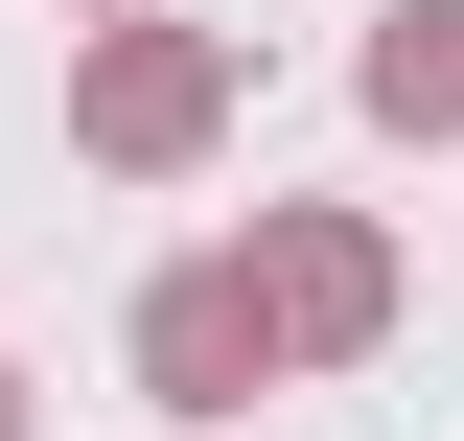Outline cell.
<instances>
[{"instance_id":"cell-6","label":"cell","mask_w":464,"mask_h":441,"mask_svg":"<svg viewBox=\"0 0 464 441\" xmlns=\"http://www.w3.org/2000/svg\"><path fill=\"white\" fill-rule=\"evenodd\" d=\"M70 24H140V0H70Z\"/></svg>"},{"instance_id":"cell-5","label":"cell","mask_w":464,"mask_h":441,"mask_svg":"<svg viewBox=\"0 0 464 441\" xmlns=\"http://www.w3.org/2000/svg\"><path fill=\"white\" fill-rule=\"evenodd\" d=\"M0 441H24V348H0Z\"/></svg>"},{"instance_id":"cell-4","label":"cell","mask_w":464,"mask_h":441,"mask_svg":"<svg viewBox=\"0 0 464 441\" xmlns=\"http://www.w3.org/2000/svg\"><path fill=\"white\" fill-rule=\"evenodd\" d=\"M348 93H372V140H441V163H464V0H372Z\"/></svg>"},{"instance_id":"cell-2","label":"cell","mask_w":464,"mask_h":441,"mask_svg":"<svg viewBox=\"0 0 464 441\" xmlns=\"http://www.w3.org/2000/svg\"><path fill=\"white\" fill-rule=\"evenodd\" d=\"M232 279H256V348H279V372H372L395 302H418L372 210H256V232H232Z\"/></svg>"},{"instance_id":"cell-1","label":"cell","mask_w":464,"mask_h":441,"mask_svg":"<svg viewBox=\"0 0 464 441\" xmlns=\"http://www.w3.org/2000/svg\"><path fill=\"white\" fill-rule=\"evenodd\" d=\"M209 140H232V24H186V0H140V24H70V163L186 186Z\"/></svg>"},{"instance_id":"cell-3","label":"cell","mask_w":464,"mask_h":441,"mask_svg":"<svg viewBox=\"0 0 464 441\" xmlns=\"http://www.w3.org/2000/svg\"><path fill=\"white\" fill-rule=\"evenodd\" d=\"M140 395H163V441H232L256 395H279L256 279H232V256H163V279H140Z\"/></svg>"}]
</instances>
